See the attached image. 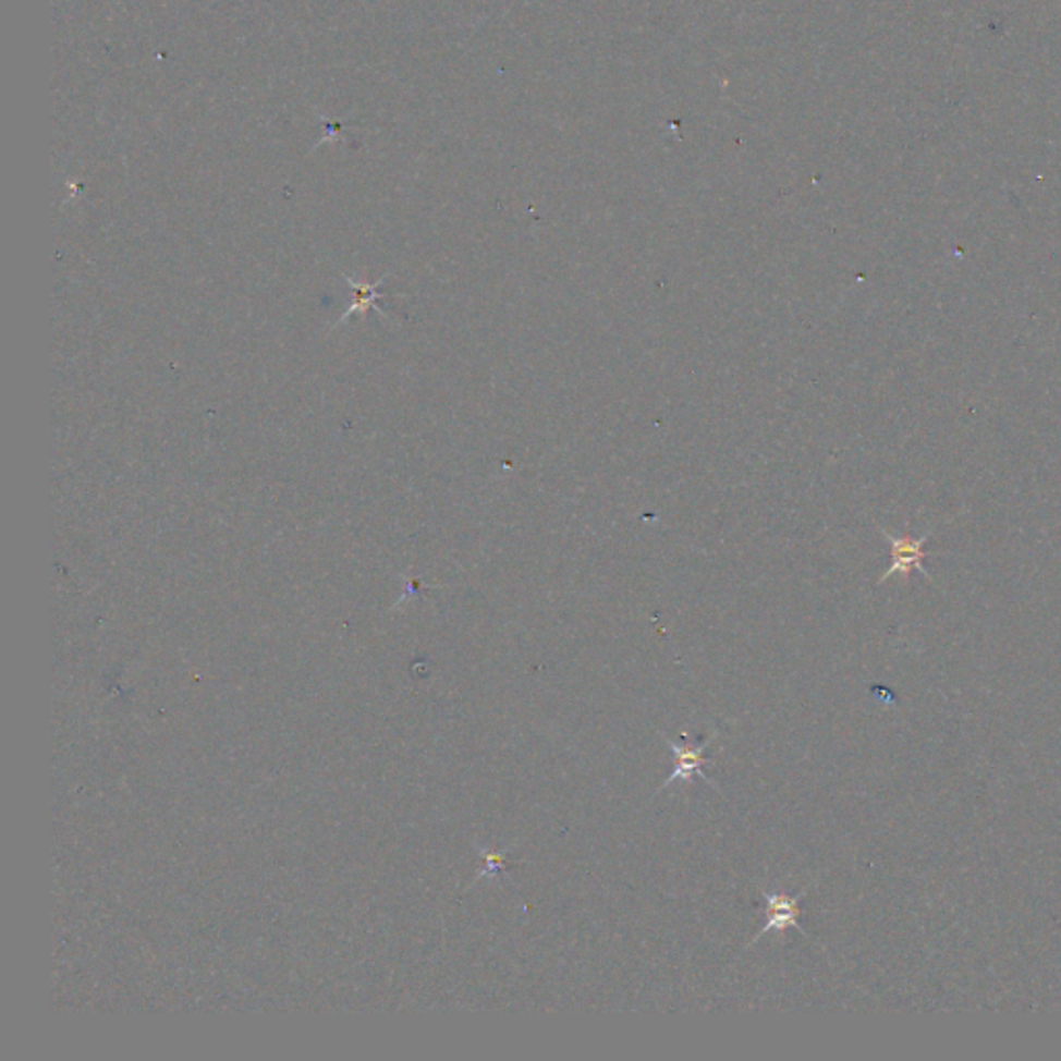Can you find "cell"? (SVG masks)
Instances as JSON below:
<instances>
[{
    "label": "cell",
    "mask_w": 1061,
    "mask_h": 1061,
    "mask_svg": "<svg viewBox=\"0 0 1061 1061\" xmlns=\"http://www.w3.org/2000/svg\"><path fill=\"white\" fill-rule=\"evenodd\" d=\"M344 280H346V282H349V284L355 289V298H353L351 307H346V312H344L342 319L346 318V316H351V314H355V312H365V309H367V307H371V305H374L378 298L383 297L382 293L378 291V289L382 286L383 280L376 282V284H357L353 278L349 277H344ZM342 319H340V321H342Z\"/></svg>",
    "instance_id": "obj_4"
},
{
    "label": "cell",
    "mask_w": 1061,
    "mask_h": 1061,
    "mask_svg": "<svg viewBox=\"0 0 1061 1061\" xmlns=\"http://www.w3.org/2000/svg\"><path fill=\"white\" fill-rule=\"evenodd\" d=\"M716 736H718V732H714L709 739H705V743L697 744V746H691V744L672 743V741H668V739H666V743H668V746H670L672 755L676 757V767H674V771L670 773V778H668V780L661 784L658 792L666 790L668 785L676 784V782H691V778H693V776H697V778L703 780V782H707V784L714 785L718 792H722V788H720V785H716V782H714V780H711V778H709V776L703 771V765L707 764V759H705V748H707L709 744L714 743V739H716Z\"/></svg>",
    "instance_id": "obj_2"
},
{
    "label": "cell",
    "mask_w": 1061,
    "mask_h": 1061,
    "mask_svg": "<svg viewBox=\"0 0 1061 1061\" xmlns=\"http://www.w3.org/2000/svg\"><path fill=\"white\" fill-rule=\"evenodd\" d=\"M886 537L892 544V566L888 569V573L881 576L879 583L888 581L893 574H900L906 581L908 574L913 573V571H918V573L927 576L931 581V574L927 573L925 566H923V560H925L923 546L927 541V535H923L918 539H913V537H893L890 533H886Z\"/></svg>",
    "instance_id": "obj_3"
},
{
    "label": "cell",
    "mask_w": 1061,
    "mask_h": 1061,
    "mask_svg": "<svg viewBox=\"0 0 1061 1061\" xmlns=\"http://www.w3.org/2000/svg\"><path fill=\"white\" fill-rule=\"evenodd\" d=\"M813 886L803 888L801 892L794 893V895H784V893L765 892V890H761L765 898V916H767V923H765L764 929L751 939V943L746 948L755 946V941H759L764 935H782L785 929H796L798 934L808 937L807 931L803 929V925L798 923V918H801V900L807 895L808 890Z\"/></svg>",
    "instance_id": "obj_1"
},
{
    "label": "cell",
    "mask_w": 1061,
    "mask_h": 1061,
    "mask_svg": "<svg viewBox=\"0 0 1061 1061\" xmlns=\"http://www.w3.org/2000/svg\"><path fill=\"white\" fill-rule=\"evenodd\" d=\"M507 852H509V850L489 852V850L481 849L486 867H484V870L477 875V879H481V877H486V875H498V873L507 870V867H509V863H507Z\"/></svg>",
    "instance_id": "obj_5"
}]
</instances>
